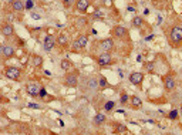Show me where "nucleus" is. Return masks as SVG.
<instances>
[{
    "label": "nucleus",
    "mask_w": 182,
    "mask_h": 135,
    "mask_svg": "<svg viewBox=\"0 0 182 135\" xmlns=\"http://www.w3.org/2000/svg\"><path fill=\"white\" fill-rule=\"evenodd\" d=\"M33 0H26V9L27 10H30V9H33Z\"/></svg>",
    "instance_id": "7c9ffc66"
},
{
    "label": "nucleus",
    "mask_w": 182,
    "mask_h": 135,
    "mask_svg": "<svg viewBox=\"0 0 182 135\" xmlns=\"http://www.w3.org/2000/svg\"><path fill=\"white\" fill-rule=\"evenodd\" d=\"M75 2H77V0H63V6H64L65 9H70L73 4H75Z\"/></svg>",
    "instance_id": "cd10ccee"
},
{
    "label": "nucleus",
    "mask_w": 182,
    "mask_h": 135,
    "mask_svg": "<svg viewBox=\"0 0 182 135\" xmlns=\"http://www.w3.org/2000/svg\"><path fill=\"white\" fill-rule=\"evenodd\" d=\"M13 18H14V17H13V14H10V13H9V14L6 16V20H7L6 23H10V22H13Z\"/></svg>",
    "instance_id": "473e14b6"
},
{
    "label": "nucleus",
    "mask_w": 182,
    "mask_h": 135,
    "mask_svg": "<svg viewBox=\"0 0 182 135\" xmlns=\"http://www.w3.org/2000/svg\"><path fill=\"white\" fill-rule=\"evenodd\" d=\"M178 115H179L178 111H176V110H172V111L169 112V115H168V117H169L171 120H176V118H178Z\"/></svg>",
    "instance_id": "c85d7f7f"
},
{
    "label": "nucleus",
    "mask_w": 182,
    "mask_h": 135,
    "mask_svg": "<svg viewBox=\"0 0 182 135\" xmlns=\"http://www.w3.org/2000/svg\"><path fill=\"white\" fill-rule=\"evenodd\" d=\"M31 17H33V18H40V16L36 14V13H31Z\"/></svg>",
    "instance_id": "f704fd0d"
},
{
    "label": "nucleus",
    "mask_w": 182,
    "mask_h": 135,
    "mask_svg": "<svg viewBox=\"0 0 182 135\" xmlns=\"http://www.w3.org/2000/svg\"><path fill=\"white\" fill-rule=\"evenodd\" d=\"M98 86L101 87V88H107V87H110V84H108V80L105 78L104 75H100L98 77Z\"/></svg>",
    "instance_id": "4be33fe9"
},
{
    "label": "nucleus",
    "mask_w": 182,
    "mask_h": 135,
    "mask_svg": "<svg viewBox=\"0 0 182 135\" xmlns=\"http://www.w3.org/2000/svg\"><path fill=\"white\" fill-rule=\"evenodd\" d=\"M105 120H107V117H105V114L98 112V114H96V117H94V121H93V122L96 124L97 127H98V125H102V124L105 122Z\"/></svg>",
    "instance_id": "f3484780"
},
{
    "label": "nucleus",
    "mask_w": 182,
    "mask_h": 135,
    "mask_svg": "<svg viewBox=\"0 0 182 135\" xmlns=\"http://www.w3.org/2000/svg\"><path fill=\"white\" fill-rule=\"evenodd\" d=\"M56 43H57V39L54 36H51V34L46 36V39H44V50H46V51L53 50L54 46H56Z\"/></svg>",
    "instance_id": "6e6552de"
},
{
    "label": "nucleus",
    "mask_w": 182,
    "mask_h": 135,
    "mask_svg": "<svg viewBox=\"0 0 182 135\" xmlns=\"http://www.w3.org/2000/svg\"><path fill=\"white\" fill-rule=\"evenodd\" d=\"M26 9V0H13L12 3V10L16 13L23 12Z\"/></svg>",
    "instance_id": "ddd939ff"
},
{
    "label": "nucleus",
    "mask_w": 182,
    "mask_h": 135,
    "mask_svg": "<svg viewBox=\"0 0 182 135\" xmlns=\"http://www.w3.org/2000/svg\"><path fill=\"white\" fill-rule=\"evenodd\" d=\"M112 3H114V0H102V4H104L105 7H111Z\"/></svg>",
    "instance_id": "c756f323"
},
{
    "label": "nucleus",
    "mask_w": 182,
    "mask_h": 135,
    "mask_svg": "<svg viewBox=\"0 0 182 135\" xmlns=\"http://www.w3.org/2000/svg\"><path fill=\"white\" fill-rule=\"evenodd\" d=\"M181 114H182V107H181Z\"/></svg>",
    "instance_id": "c9c22d12"
},
{
    "label": "nucleus",
    "mask_w": 182,
    "mask_h": 135,
    "mask_svg": "<svg viewBox=\"0 0 182 135\" xmlns=\"http://www.w3.org/2000/svg\"><path fill=\"white\" fill-rule=\"evenodd\" d=\"M182 41V27H174L169 33V43L178 46Z\"/></svg>",
    "instance_id": "7ed1b4c3"
},
{
    "label": "nucleus",
    "mask_w": 182,
    "mask_h": 135,
    "mask_svg": "<svg viewBox=\"0 0 182 135\" xmlns=\"http://www.w3.org/2000/svg\"><path fill=\"white\" fill-rule=\"evenodd\" d=\"M87 43H88V37H87V34H80V36L75 39L74 44H73V51H80V50L86 49Z\"/></svg>",
    "instance_id": "f03ea898"
},
{
    "label": "nucleus",
    "mask_w": 182,
    "mask_h": 135,
    "mask_svg": "<svg viewBox=\"0 0 182 135\" xmlns=\"http://www.w3.org/2000/svg\"><path fill=\"white\" fill-rule=\"evenodd\" d=\"M131 23H133V26H134V27H137V29H141L142 26H144V20H142V17H139V16L134 17Z\"/></svg>",
    "instance_id": "aec40b11"
},
{
    "label": "nucleus",
    "mask_w": 182,
    "mask_h": 135,
    "mask_svg": "<svg viewBox=\"0 0 182 135\" xmlns=\"http://www.w3.org/2000/svg\"><path fill=\"white\" fill-rule=\"evenodd\" d=\"M87 86H88V88L91 90H96L98 86V80H96V78H88V81H87Z\"/></svg>",
    "instance_id": "5701e85b"
},
{
    "label": "nucleus",
    "mask_w": 182,
    "mask_h": 135,
    "mask_svg": "<svg viewBox=\"0 0 182 135\" xmlns=\"http://www.w3.org/2000/svg\"><path fill=\"white\" fill-rule=\"evenodd\" d=\"M93 17L94 18H101V20H102V17H104V13H102L100 9H96L93 12Z\"/></svg>",
    "instance_id": "bb28decb"
},
{
    "label": "nucleus",
    "mask_w": 182,
    "mask_h": 135,
    "mask_svg": "<svg viewBox=\"0 0 182 135\" xmlns=\"http://www.w3.org/2000/svg\"><path fill=\"white\" fill-rule=\"evenodd\" d=\"M13 33H14V29H13L12 24H9V23H4V24L2 26V34H3L4 37H12Z\"/></svg>",
    "instance_id": "2eb2a0df"
},
{
    "label": "nucleus",
    "mask_w": 182,
    "mask_h": 135,
    "mask_svg": "<svg viewBox=\"0 0 182 135\" xmlns=\"http://www.w3.org/2000/svg\"><path fill=\"white\" fill-rule=\"evenodd\" d=\"M2 55H3L4 60L12 59L13 55H14V49H13V46H10V44H4V46L2 47Z\"/></svg>",
    "instance_id": "f8f14e48"
},
{
    "label": "nucleus",
    "mask_w": 182,
    "mask_h": 135,
    "mask_svg": "<svg viewBox=\"0 0 182 135\" xmlns=\"http://www.w3.org/2000/svg\"><path fill=\"white\" fill-rule=\"evenodd\" d=\"M130 83L133 86H141L142 81H144V74L139 73V71H135V73H131L130 74Z\"/></svg>",
    "instance_id": "0eeeda50"
},
{
    "label": "nucleus",
    "mask_w": 182,
    "mask_h": 135,
    "mask_svg": "<svg viewBox=\"0 0 182 135\" xmlns=\"http://www.w3.org/2000/svg\"><path fill=\"white\" fill-rule=\"evenodd\" d=\"M47 95V91H46V88H40V92H39V97H41V98H44Z\"/></svg>",
    "instance_id": "2f4dec72"
},
{
    "label": "nucleus",
    "mask_w": 182,
    "mask_h": 135,
    "mask_svg": "<svg viewBox=\"0 0 182 135\" xmlns=\"http://www.w3.org/2000/svg\"><path fill=\"white\" fill-rule=\"evenodd\" d=\"M60 67H61V70H64V71H70L71 67H73V63H71L68 59H64V60H61V63H60Z\"/></svg>",
    "instance_id": "6ab92c4d"
},
{
    "label": "nucleus",
    "mask_w": 182,
    "mask_h": 135,
    "mask_svg": "<svg viewBox=\"0 0 182 135\" xmlns=\"http://www.w3.org/2000/svg\"><path fill=\"white\" fill-rule=\"evenodd\" d=\"M100 47H101L102 51L110 53L111 50H114V41H112V39H104V40L100 41Z\"/></svg>",
    "instance_id": "1a4fd4ad"
},
{
    "label": "nucleus",
    "mask_w": 182,
    "mask_h": 135,
    "mask_svg": "<svg viewBox=\"0 0 182 135\" xmlns=\"http://www.w3.org/2000/svg\"><path fill=\"white\" fill-rule=\"evenodd\" d=\"M127 131H128V129H127V127H125V125L115 122V132H127Z\"/></svg>",
    "instance_id": "b1692460"
},
{
    "label": "nucleus",
    "mask_w": 182,
    "mask_h": 135,
    "mask_svg": "<svg viewBox=\"0 0 182 135\" xmlns=\"http://www.w3.org/2000/svg\"><path fill=\"white\" fill-rule=\"evenodd\" d=\"M164 87H165V90L167 91H174L176 87V81H175V77H174V74H168V75L164 77Z\"/></svg>",
    "instance_id": "39448f33"
},
{
    "label": "nucleus",
    "mask_w": 182,
    "mask_h": 135,
    "mask_svg": "<svg viewBox=\"0 0 182 135\" xmlns=\"http://www.w3.org/2000/svg\"><path fill=\"white\" fill-rule=\"evenodd\" d=\"M114 107H115V102H114V101H107V102L104 104V110H105V111L114 110Z\"/></svg>",
    "instance_id": "393cba45"
},
{
    "label": "nucleus",
    "mask_w": 182,
    "mask_h": 135,
    "mask_svg": "<svg viewBox=\"0 0 182 135\" xmlns=\"http://www.w3.org/2000/svg\"><path fill=\"white\" fill-rule=\"evenodd\" d=\"M145 67H147V70L152 71V68H154V63H148V64H145Z\"/></svg>",
    "instance_id": "72a5a7b5"
},
{
    "label": "nucleus",
    "mask_w": 182,
    "mask_h": 135,
    "mask_svg": "<svg viewBox=\"0 0 182 135\" xmlns=\"http://www.w3.org/2000/svg\"><path fill=\"white\" fill-rule=\"evenodd\" d=\"M31 63H33V65L34 67H40L41 64H43V59H41L40 55H33V57H31Z\"/></svg>",
    "instance_id": "412c9836"
},
{
    "label": "nucleus",
    "mask_w": 182,
    "mask_h": 135,
    "mask_svg": "<svg viewBox=\"0 0 182 135\" xmlns=\"http://www.w3.org/2000/svg\"><path fill=\"white\" fill-rule=\"evenodd\" d=\"M77 84H78V71H73V73L68 71L64 77V86L74 88V87H77Z\"/></svg>",
    "instance_id": "f257e3e1"
},
{
    "label": "nucleus",
    "mask_w": 182,
    "mask_h": 135,
    "mask_svg": "<svg viewBox=\"0 0 182 135\" xmlns=\"http://www.w3.org/2000/svg\"><path fill=\"white\" fill-rule=\"evenodd\" d=\"M112 34L115 37H118V39H125V37H128V30L125 27H122V26H115L112 29Z\"/></svg>",
    "instance_id": "9d476101"
},
{
    "label": "nucleus",
    "mask_w": 182,
    "mask_h": 135,
    "mask_svg": "<svg viewBox=\"0 0 182 135\" xmlns=\"http://www.w3.org/2000/svg\"><path fill=\"white\" fill-rule=\"evenodd\" d=\"M131 101V108H134V110H139V108L142 107V101L139 97H137V95H133L130 98Z\"/></svg>",
    "instance_id": "dca6fc26"
},
{
    "label": "nucleus",
    "mask_w": 182,
    "mask_h": 135,
    "mask_svg": "<svg viewBox=\"0 0 182 135\" xmlns=\"http://www.w3.org/2000/svg\"><path fill=\"white\" fill-rule=\"evenodd\" d=\"M97 63H98L100 65H110L112 63V57L110 53L107 51H102L101 54L97 57Z\"/></svg>",
    "instance_id": "423d86ee"
},
{
    "label": "nucleus",
    "mask_w": 182,
    "mask_h": 135,
    "mask_svg": "<svg viewBox=\"0 0 182 135\" xmlns=\"http://www.w3.org/2000/svg\"><path fill=\"white\" fill-rule=\"evenodd\" d=\"M128 101H130V97H128V94H127V92H122V94H121V97H120V102L125 105Z\"/></svg>",
    "instance_id": "a878e982"
},
{
    "label": "nucleus",
    "mask_w": 182,
    "mask_h": 135,
    "mask_svg": "<svg viewBox=\"0 0 182 135\" xmlns=\"http://www.w3.org/2000/svg\"><path fill=\"white\" fill-rule=\"evenodd\" d=\"M26 91H27V94L31 95V97H37L39 92H40V87L36 83H29L27 87H26Z\"/></svg>",
    "instance_id": "9b49d317"
},
{
    "label": "nucleus",
    "mask_w": 182,
    "mask_h": 135,
    "mask_svg": "<svg viewBox=\"0 0 182 135\" xmlns=\"http://www.w3.org/2000/svg\"><path fill=\"white\" fill-rule=\"evenodd\" d=\"M57 43H59L60 46H63V47L68 46V37H67V34H64V33L59 34V36H57Z\"/></svg>",
    "instance_id": "a211bd4d"
},
{
    "label": "nucleus",
    "mask_w": 182,
    "mask_h": 135,
    "mask_svg": "<svg viewBox=\"0 0 182 135\" xmlns=\"http://www.w3.org/2000/svg\"><path fill=\"white\" fill-rule=\"evenodd\" d=\"M4 75H6L9 80L19 81L20 75H22V71H20L17 67H7L6 70H4Z\"/></svg>",
    "instance_id": "20e7f679"
},
{
    "label": "nucleus",
    "mask_w": 182,
    "mask_h": 135,
    "mask_svg": "<svg viewBox=\"0 0 182 135\" xmlns=\"http://www.w3.org/2000/svg\"><path fill=\"white\" fill-rule=\"evenodd\" d=\"M90 4H91V0H77V2H75V10L84 13L88 9Z\"/></svg>",
    "instance_id": "4468645a"
}]
</instances>
